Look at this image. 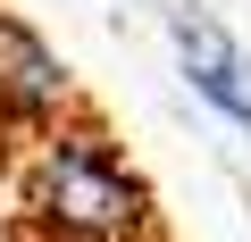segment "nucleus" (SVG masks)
<instances>
[{
	"label": "nucleus",
	"instance_id": "nucleus-1",
	"mask_svg": "<svg viewBox=\"0 0 251 242\" xmlns=\"http://www.w3.org/2000/svg\"><path fill=\"white\" fill-rule=\"evenodd\" d=\"M34 200H42V217L59 234H84V242H109V234H134L143 225V184L109 151V134H59L42 151Z\"/></svg>",
	"mask_w": 251,
	"mask_h": 242
},
{
	"label": "nucleus",
	"instance_id": "nucleus-3",
	"mask_svg": "<svg viewBox=\"0 0 251 242\" xmlns=\"http://www.w3.org/2000/svg\"><path fill=\"white\" fill-rule=\"evenodd\" d=\"M0 100L9 109H59L67 100V67L9 17H0Z\"/></svg>",
	"mask_w": 251,
	"mask_h": 242
},
{
	"label": "nucleus",
	"instance_id": "nucleus-2",
	"mask_svg": "<svg viewBox=\"0 0 251 242\" xmlns=\"http://www.w3.org/2000/svg\"><path fill=\"white\" fill-rule=\"evenodd\" d=\"M168 42H176V59H184L193 92H201L209 109H226L234 126H251V50H243L209 9H168Z\"/></svg>",
	"mask_w": 251,
	"mask_h": 242
}]
</instances>
